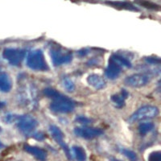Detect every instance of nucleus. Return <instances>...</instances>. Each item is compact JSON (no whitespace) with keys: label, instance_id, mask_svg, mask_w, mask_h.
<instances>
[{"label":"nucleus","instance_id":"obj_1","mask_svg":"<svg viewBox=\"0 0 161 161\" xmlns=\"http://www.w3.org/2000/svg\"><path fill=\"white\" fill-rule=\"evenodd\" d=\"M19 105L25 108L35 109L37 106V90L36 86L29 82H23L19 85L17 93Z\"/></svg>","mask_w":161,"mask_h":161},{"label":"nucleus","instance_id":"obj_2","mask_svg":"<svg viewBox=\"0 0 161 161\" xmlns=\"http://www.w3.org/2000/svg\"><path fill=\"white\" fill-rule=\"evenodd\" d=\"M27 65L35 71H47L49 69L42 50L35 49L30 52L27 57Z\"/></svg>","mask_w":161,"mask_h":161},{"label":"nucleus","instance_id":"obj_3","mask_svg":"<svg viewBox=\"0 0 161 161\" xmlns=\"http://www.w3.org/2000/svg\"><path fill=\"white\" fill-rule=\"evenodd\" d=\"M159 110L156 106L147 105V106H142L134 112L128 118L127 122L129 123H134L136 122H139V121L154 119L159 114Z\"/></svg>","mask_w":161,"mask_h":161},{"label":"nucleus","instance_id":"obj_4","mask_svg":"<svg viewBox=\"0 0 161 161\" xmlns=\"http://www.w3.org/2000/svg\"><path fill=\"white\" fill-rule=\"evenodd\" d=\"M49 108L54 113L69 114L73 111L75 108V103L69 97L61 94L60 97L53 100Z\"/></svg>","mask_w":161,"mask_h":161},{"label":"nucleus","instance_id":"obj_5","mask_svg":"<svg viewBox=\"0 0 161 161\" xmlns=\"http://www.w3.org/2000/svg\"><path fill=\"white\" fill-rule=\"evenodd\" d=\"M38 126L36 119L29 114L19 116L17 119V126L20 132L26 136H30L34 134Z\"/></svg>","mask_w":161,"mask_h":161},{"label":"nucleus","instance_id":"obj_6","mask_svg":"<svg viewBox=\"0 0 161 161\" xmlns=\"http://www.w3.org/2000/svg\"><path fill=\"white\" fill-rule=\"evenodd\" d=\"M52 62L56 67L69 64L73 60V55L69 52L64 51L61 48H52L50 50Z\"/></svg>","mask_w":161,"mask_h":161},{"label":"nucleus","instance_id":"obj_7","mask_svg":"<svg viewBox=\"0 0 161 161\" xmlns=\"http://www.w3.org/2000/svg\"><path fill=\"white\" fill-rule=\"evenodd\" d=\"M25 50L20 48H8L3 52V57L13 66L19 65L25 57Z\"/></svg>","mask_w":161,"mask_h":161},{"label":"nucleus","instance_id":"obj_8","mask_svg":"<svg viewBox=\"0 0 161 161\" xmlns=\"http://www.w3.org/2000/svg\"><path fill=\"white\" fill-rule=\"evenodd\" d=\"M49 131L53 139H55V141L58 143L59 146L64 151V154L67 156V158L69 159H72V152L70 151V149L69 148L67 143H65V141H64V136L62 130H60V128H59L58 126H56V125H50Z\"/></svg>","mask_w":161,"mask_h":161},{"label":"nucleus","instance_id":"obj_9","mask_svg":"<svg viewBox=\"0 0 161 161\" xmlns=\"http://www.w3.org/2000/svg\"><path fill=\"white\" fill-rule=\"evenodd\" d=\"M150 78L145 73H135L126 77L124 84L132 88H141L148 84Z\"/></svg>","mask_w":161,"mask_h":161},{"label":"nucleus","instance_id":"obj_10","mask_svg":"<svg viewBox=\"0 0 161 161\" xmlns=\"http://www.w3.org/2000/svg\"><path fill=\"white\" fill-rule=\"evenodd\" d=\"M74 134L77 137H80L84 139H92L102 136L103 134V130L95 127H90V126H82V127H76L73 130Z\"/></svg>","mask_w":161,"mask_h":161},{"label":"nucleus","instance_id":"obj_11","mask_svg":"<svg viewBox=\"0 0 161 161\" xmlns=\"http://www.w3.org/2000/svg\"><path fill=\"white\" fill-rule=\"evenodd\" d=\"M122 69L123 68L121 67L119 63L116 62L113 58L110 57L108 65L105 70V74H106V77H108L109 79L114 80L119 77L121 72H122Z\"/></svg>","mask_w":161,"mask_h":161},{"label":"nucleus","instance_id":"obj_12","mask_svg":"<svg viewBox=\"0 0 161 161\" xmlns=\"http://www.w3.org/2000/svg\"><path fill=\"white\" fill-rule=\"evenodd\" d=\"M24 149L26 152L31 154L39 161H46L47 159V152L44 149L38 147L36 146H31V145L25 144Z\"/></svg>","mask_w":161,"mask_h":161},{"label":"nucleus","instance_id":"obj_13","mask_svg":"<svg viewBox=\"0 0 161 161\" xmlns=\"http://www.w3.org/2000/svg\"><path fill=\"white\" fill-rule=\"evenodd\" d=\"M87 83L92 86L95 90H103L106 87V82L105 79L102 76L96 74V73H92L87 77Z\"/></svg>","mask_w":161,"mask_h":161},{"label":"nucleus","instance_id":"obj_14","mask_svg":"<svg viewBox=\"0 0 161 161\" xmlns=\"http://www.w3.org/2000/svg\"><path fill=\"white\" fill-rule=\"evenodd\" d=\"M12 88V81L11 77L6 72L0 73V91L3 93H9Z\"/></svg>","mask_w":161,"mask_h":161},{"label":"nucleus","instance_id":"obj_15","mask_svg":"<svg viewBox=\"0 0 161 161\" xmlns=\"http://www.w3.org/2000/svg\"><path fill=\"white\" fill-rule=\"evenodd\" d=\"M128 97V93L125 90H122L119 93H115L110 97L113 103L117 108H123L125 106V101Z\"/></svg>","mask_w":161,"mask_h":161},{"label":"nucleus","instance_id":"obj_16","mask_svg":"<svg viewBox=\"0 0 161 161\" xmlns=\"http://www.w3.org/2000/svg\"><path fill=\"white\" fill-rule=\"evenodd\" d=\"M106 3L112 6L114 8H119V9H125L134 11H139L133 4L130 3L128 2H123V1H113V2H110V1H109V2H106Z\"/></svg>","mask_w":161,"mask_h":161},{"label":"nucleus","instance_id":"obj_17","mask_svg":"<svg viewBox=\"0 0 161 161\" xmlns=\"http://www.w3.org/2000/svg\"><path fill=\"white\" fill-rule=\"evenodd\" d=\"M110 57L115 60L116 62L119 63L122 68L130 69L132 67V64L130 60H129L127 58H126L125 57H123V56L120 55V54H117V53H115V54H113V55L110 56Z\"/></svg>","mask_w":161,"mask_h":161},{"label":"nucleus","instance_id":"obj_18","mask_svg":"<svg viewBox=\"0 0 161 161\" xmlns=\"http://www.w3.org/2000/svg\"><path fill=\"white\" fill-rule=\"evenodd\" d=\"M73 156L77 159V161H86V153L84 148H82L80 146H73Z\"/></svg>","mask_w":161,"mask_h":161},{"label":"nucleus","instance_id":"obj_19","mask_svg":"<svg viewBox=\"0 0 161 161\" xmlns=\"http://www.w3.org/2000/svg\"><path fill=\"white\" fill-rule=\"evenodd\" d=\"M154 127H155V126L152 123H143L139 125V127H138V130H139V133L140 134L141 136H143L152 131Z\"/></svg>","mask_w":161,"mask_h":161},{"label":"nucleus","instance_id":"obj_20","mask_svg":"<svg viewBox=\"0 0 161 161\" xmlns=\"http://www.w3.org/2000/svg\"><path fill=\"white\" fill-rule=\"evenodd\" d=\"M135 2L139 6H142L143 8L151 10H159L160 7L154 3L147 1V0H135Z\"/></svg>","mask_w":161,"mask_h":161},{"label":"nucleus","instance_id":"obj_21","mask_svg":"<svg viewBox=\"0 0 161 161\" xmlns=\"http://www.w3.org/2000/svg\"><path fill=\"white\" fill-rule=\"evenodd\" d=\"M61 82H62L63 87L64 88V90H67V91L73 92V90H75V84L68 77H63L62 80H61Z\"/></svg>","mask_w":161,"mask_h":161},{"label":"nucleus","instance_id":"obj_22","mask_svg":"<svg viewBox=\"0 0 161 161\" xmlns=\"http://www.w3.org/2000/svg\"><path fill=\"white\" fill-rule=\"evenodd\" d=\"M43 93H44V95L46 97H49L52 100H54V99L57 98L58 97H60L62 93H60V92L57 91V90L53 88H46L43 90Z\"/></svg>","mask_w":161,"mask_h":161},{"label":"nucleus","instance_id":"obj_23","mask_svg":"<svg viewBox=\"0 0 161 161\" xmlns=\"http://www.w3.org/2000/svg\"><path fill=\"white\" fill-rule=\"evenodd\" d=\"M121 152L123 155H124L130 161H137L138 160V156L136 155V152H134L133 151L129 150V149L126 148H122L121 149Z\"/></svg>","mask_w":161,"mask_h":161},{"label":"nucleus","instance_id":"obj_24","mask_svg":"<svg viewBox=\"0 0 161 161\" xmlns=\"http://www.w3.org/2000/svg\"><path fill=\"white\" fill-rule=\"evenodd\" d=\"M148 161H161V151H155L149 154Z\"/></svg>","mask_w":161,"mask_h":161},{"label":"nucleus","instance_id":"obj_25","mask_svg":"<svg viewBox=\"0 0 161 161\" xmlns=\"http://www.w3.org/2000/svg\"><path fill=\"white\" fill-rule=\"evenodd\" d=\"M76 122L81 125H88L91 123V119L87 117H85V116H77L76 118Z\"/></svg>","mask_w":161,"mask_h":161},{"label":"nucleus","instance_id":"obj_26","mask_svg":"<svg viewBox=\"0 0 161 161\" xmlns=\"http://www.w3.org/2000/svg\"><path fill=\"white\" fill-rule=\"evenodd\" d=\"M32 137L38 141H43L44 139H45V135H44L43 132H35V133L32 135Z\"/></svg>","mask_w":161,"mask_h":161},{"label":"nucleus","instance_id":"obj_27","mask_svg":"<svg viewBox=\"0 0 161 161\" xmlns=\"http://www.w3.org/2000/svg\"><path fill=\"white\" fill-rule=\"evenodd\" d=\"M147 61L150 64H160L161 63V60L160 59H157V58H154V57H148V58H147Z\"/></svg>","mask_w":161,"mask_h":161},{"label":"nucleus","instance_id":"obj_28","mask_svg":"<svg viewBox=\"0 0 161 161\" xmlns=\"http://www.w3.org/2000/svg\"><path fill=\"white\" fill-rule=\"evenodd\" d=\"M4 106H5V103H3V102H0V110L3 108Z\"/></svg>","mask_w":161,"mask_h":161},{"label":"nucleus","instance_id":"obj_29","mask_svg":"<svg viewBox=\"0 0 161 161\" xmlns=\"http://www.w3.org/2000/svg\"><path fill=\"white\" fill-rule=\"evenodd\" d=\"M3 147H4V144L2 143V142H0V150L3 148Z\"/></svg>","mask_w":161,"mask_h":161},{"label":"nucleus","instance_id":"obj_30","mask_svg":"<svg viewBox=\"0 0 161 161\" xmlns=\"http://www.w3.org/2000/svg\"><path fill=\"white\" fill-rule=\"evenodd\" d=\"M110 160L111 161H121V160H119V159H115V158H111V159H110Z\"/></svg>","mask_w":161,"mask_h":161},{"label":"nucleus","instance_id":"obj_31","mask_svg":"<svg viewBox=\"0 0 161 161\" xmlns=\"http://www.w3.org/2000/svg\"><path fill=\"white\" fill-rule=\"evenodd\" d=\"M1 132H2V127L0 126V133H1Z\"/></svg>","mask_w":161,"mask_h":161}]
</instances>
